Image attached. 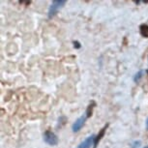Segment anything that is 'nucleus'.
<instances>
[{"label":"nucleus","mask_w":148,"mask_h":148,"mask_svg":"<svg viewBox=\"0 0 148 148\" xmlns=\"http://www.w3.org/2000/svg\"><path fill=\"white\" fill-rule=\"evenodd\" d=\"M147 74H148V70H147Z\"/></svg>","instance_id":"13"},{"label":"nucleus","mask_w":148,"mask_h":148,"mask_svg":"<svg viewBox=\"0 0 148 148\" xmlns=\"http://www.w3.org/2000/svg\"><path fill=\"white\" fill-rule=\"evenodd\" d=\"M140 144H141L140 140H136L131 144V147L132 148H138V147H140Z\"/></svg>","instance_id":"9"},{"label":"nucleus","mask_w":148,"mask_h":148,"mask_svg":"<svg viewBox=\"0 0 148 148\" xmlns=\"http://www.w3.org/2000/svg\"><path fill=\"white\" fill-rule=\"evenodd\" d=\"M95 106H96V104H95L94 102H92L91 104L88 106L87 110H86V112H85V115L87 116V118H88V117H90V116L92 115V111H93V108H94Z\"/></svg>","instance_id":"7"},{"label":"nucleus","mask_w":148,"mask_h":148,"mask_svg":"<svg viewBox=\"0 0 148 148\" xmlns=\"http://www.w3.org/2000/svg\"><path fill=\"white\" fill-rule=\"evenodd\" d=\"M108 126V124H107V125H106V126H105L104 128H102V129H101V131H100V132H99V134H98V135H97L96 136H95V141H94V148H96V147H97V145H98V143H99V141L101 140L103 136H105L106 130H107Z\"/></svg>","instance_id":"5"},{"label":"nucleus","mask_w":148,"mask_h":148,"mask_svg":"<svg viewBox=\"0 0 148 148\" xmlns=\"http://www.w3.org/2000/svg\"><path fill=\"white\" fill-rule=\"evenodd\" d=\"M73 44H74V47H76V49H80V43L79 42H77V41H74L73 42Z\"/></svg>","instance_id":"10"},{"label":"nucleus","mask_w":148,"mask_h":148,"mask_svg":"<svg viewBox=\"0 0 148 148\" xmlns=\"http://www.w3.org/2000/svg\"><path fill=\"white\" fill-rule=\"evenodd\" d=\"M143 74H144V71H142V70H140V71H138V72L135 75V77H134V82H138L139 80H140L141 77H143Z\"/></svg>","instance_id":"8"},{"label":"nucleus","mask_w":148,"mask_h":148,"mask_svg":"<svg viewBox=\"0 0 148 148\" xmlns=\"http://www.w3.org/2000/svg\"><path fill=\"white\" fill-rule=\"evenodd\" d=\"M139 33H140L142 37L148 38V24H141L139 26Z\"/></svg>","instance_id":"6"},{"label":"nucleus","mask_w":148,"mask_h":148,"mask_svg":"<svg viewBox=\"0 0 148 148\" xmlns=\"http://www.w3.org/2000/svg\"><path fill=\"white\" fill-rule=\"evenodd\" d=\"M146 126L148 127V119H147V121H146Z\"/></svg>","instance_id":"11"},{"label":"nucleus","mask_w":148,"mask_h":148,"mask_svg":"<svg viewBox=\"0 0 148 148\" xmlns=\"http://www.w3.org/2000/svg\"><path fill=\"white\" fill-rule=\"evenodd\" d=\"M95 136L94 135H92L88 138H86L84 140H83L82 143H79V145H77L76 148H91L92 145H94V141H95Z\"/></svg>","instance_id":"4"},{"label":"nucleus","mask_w":148,"mask_h":148,"mask_svg":"<svg viewBox=\"0 0 148 148\" xmlns=\"http://www.w3.org/2000/svg\"><path fill=\"white\" fill-rule=\"evenodd\" d=\"M66 1L65 0H54L52 1L51 5L49 6V18H51L56 15L57 12L59 11L61 8H63V6L65 5Z\"/></svg>","instance_id":"1"},{"label":"nucleus","mask_w":148,"mask_h":148,"mask_svg":"<svg viewBox=\"0 0 148 148\" xmlns=\"http://www.w3.org/2000/svg\"><path fill=\"white\" fill-rule=\"evenodd\" d=\"M86 119H87V116H86L85 114H84V115H82V116H80L79 118H77L76 121L74 122V124H73V126H72L73 132H74V133L79 132V131L83 127V125H84Z\"/></svg>","instance_id":"3"},{"label":"nucleus","mask_w":148,"mask_h":148,"mask_svg":"<svg viewBox=\"0 0 148 148\" xmlns=\"http://www.w3.org/2000/svg\"><path fill=\"white\" fill-rule=\"evenodd\" d=\"M143 148H148V145H147V146H144Z\"/></svg>","instance_id":"12"},{"label":"nucleus","mask_w":148,"mask_h":148,"mask_svg":"<svg viewBox=\"0 0 148 148\" xmlns=\"http://www.w3.org/2000/svg\"><path fill=\"white\" fill-rule=\"evenodd\" d=\"M43 138L44 141L46 142L47 144L51 145V146H55V145L58 144V138L55 134L51 130H47L44 133L43 135Z\"/></svg>","instance_id":"2"}]
</instances>
